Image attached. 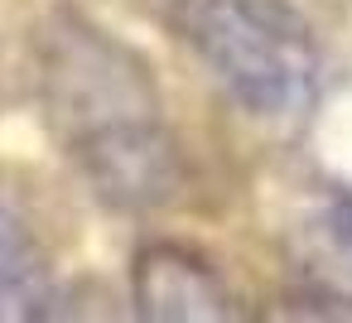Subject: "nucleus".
<instances>
[{
  "label": "nucleus",
  "mask_w": 352,
  "mask_h": 323,
  "mask_svg": "<svg viewBox=\"0 0 352 323\" xmlns=\"http://www.w3.org/2000/svg\"><path fill=\"white\" fill-rule=\"evenodd\" d=\"M44 87L68 155L102 198L150 208L174 193V140L164 135L155 82L126 44L73 20L49 39Z\"/></svg>",
  "instance_id": "1"
},
{
  "label": "nucleus",
  "mask_w": 352,
  "mask_h": 323,
  "mask_svg": "<svg viewBox=\"0 0 352 323\" xmlns=\"http://www.w3.org/2000/svg\"><path fill=\"white\" fill-rule=\"evenodd\" d=\"M169 20L246 116L294 126L314 111L323 54L289 0H174Z\"/></svg>",
  "instance_id": "2"
},
{
  "label": "nucleus",
  "mask_w": 352,
  "mask_h": 323,
  "mask_svg": "<svg viewBox=\"0 0 352 323\" xmlns=\"http://www.w3.org/2000/svg\"><path fill=\"white\" fill-rule=\"evenodd\" d=\"M135 299L150 318H227V294L212 270L174 246H150L140 256Z\"/></svg>",
  "instance_id": "3"
},
{
  "label": "nucleus",
  "mask_w": 352,
  "mask_h": 323,
  "mask_svg": "<svg viewBox=\"0 0 352 323\" xmlns=\"http://www.w3.org/2000/svg\"><path fill=\"white\" fill-rule=\"evenodd\" d=\"M49 304V270L30 232L0 208V318H34Z\"/></svg>",
  "instance_id": "4"
},
{
  "label": "nucleus",
  "mask_w": 352,
  "mask_h": 323,
  "mask_svg": "<svg viewBox=\"0 0 352 323\" xmlns=\"http://www.w3.org/2000/svg\"><path fill=\"white\" fill-rule=\"evenodd\" d=\"M314 232H318V241H323L328 265L352 285V198H333V203L318 212Z\"/></svg>",
  "instance_id": "5"
}]
</instances>
